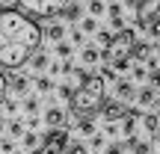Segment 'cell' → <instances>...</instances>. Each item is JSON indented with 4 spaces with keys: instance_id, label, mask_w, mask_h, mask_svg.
Returning a JSON list of instances; mask_svg holds the SVG:
<instances>
[{
    "instance_id": "29",
    "label": "cell",
    "mask_w": 160,
    "mask_h": 154,
    "mask_svg": "<svg viewBox=\"0 0 160 154\" xmlns=\"http://www.w3.org/2000/svg\"><path fill=\"white\" fill-rule=\"evenodd\" d=\"M86 9H89L92 15H101V12H104V3H98V0H95V3H89Z\"/></svg>"
},
{
    "instance_id": "9",
    "label": "cell",
    "mask_w": 160,
    "mask_h": 154,
    "mask_svg": "<svg viewBox=\"0 0 160 154\" xmlns=\"http://www.w3.org/2000/svg\"><path fill=\"white\" fill-rule=\"evenodd\" d=\"M80 9H83V6H80V3H65V6H59V12H57V15L62 18V21L74 24L77 18H80Z\"/></svg>"
},
{
    "instance_id": "11",
    "label": "cell",
    "mask_w": 160,
    "mask_h": 154,
    "mask_svg": "<svg viewBox=\"0 0 160 154\" xmlns=\"http://www.w3.org/2000/svg\"><path fill=\"white\" fill-rule=\"evenodd\" d=\"M148 57H151V45L148 42H139L137 51H133V59H137V62H148Z\"/></svg>"
},
{
    "instance_id": "3",
    "label": "cell",
    "mask_w": 160,
    "mask_h": 154,
    "mask_svg": "<svg viewBox=\"0 0 160 154\" xmlns=\"http://www.w3.org/2000/svg\"><path fill=\"white\" fill-rule=\"evenodd\" d=\"M137 45H139L137 33H133L131 27H125L122 33L113 36V42H110L107 47H104L101 59L110 65V68H116V65H122V62H131V57H133V51H137Z\"/></svg>"
},
{
    "instance_id": "38",
    "label": "cell",
    "mask_w": 160,
    "mask_h": 154,
    "mask_svg": "<svg viewBox=\"0 0 160 154\" xmlns=\"http://www.w3.org/2000/svg\"><path fill=\"white\" fill-rule=\"evenodd\" d=\"M0 127H3V119H0Z\"/></svg>"
},
{
    "instance_id": "7",
    "label": "cell",
    "mask_w": 160,
    "mask_h": 154,
    "mask_svg": "<svg viewBox=\"0 0 160 154\" xmlns=\"http://www.w3.org/2000/svg\"><path fill=\"white\" fill-rule=\"evenodd\" d=\"M45 125L51 127V131H65L62 125H68V113H65V110H59V107L45 110Z\"/></svg>"
},
{
    "instance_id": "36",
    "label": "cell",
    "mask_w": 160,
    "mask_h": 154,
    "mask_svg": "<svg viewBox=\"0 0 160 154\" xmlns=\"http://www.w3.org/2000/svg\"><path fill=\"white\" fill-rule=\"evenodd\" d=\"M157 68H160V51H157Z\"/></svg>"
},
{
    "instance_id": "5",
    "label": "cell",
    "mask_w": 160,
    "mask_h": 154,
    "mask_svg": "<svg viewBox=\"0 0 160 154\" xmlns=\"http://www.w3.org/2000/svg\"><path fill=\"white\" fill-rule=\"evenodd\" d=\"M65 148H68V131H51L33 154H65Z\"/></svg>"
},
{
    "instance_id": "33",
    "label": "cell",
    "mask_w": 160,
    "mask_h": 154,
    "mask_svg": "<svg viewBox=\"0 0 160 154\" xmlns=\"http://www.w3.org/2000/svg\"><path fill=\"white\" fill-rule=\"evenodd\" d=\"M104 80H113L116 77V68H110V65H107V68H104V74H101Z\"/></svg>"
},
{
    "instance_id": "30",
    "label": "cell",
    "mask_w": 160,
    "mask_h": 154,
    "mask_svg": "<svg viewBox=\"0 0 160 154\" xmlns=\"http://www.w3.org/2000/svg\"><path fill=\"white\" fill-rule=\"evenodd\" d=\"M104 154H125V145H107Z\"/></svg>"
},
{
    "instance_id": "16",
    "label": "cell",
    "mask_w": 160,
    "mask_h": 154,
    "mask_svg": "<svg viewBox=\"0 0 160 154\" xmlns=\"http://www.w3.org/2000/svg\"><path fill=\"white\" fill-rule=\"evenodd\" d=\"M145 131L157 139V131H160V116H145Z\"/></svg>"
},
{
    "instance_id": "15",
    "label": "cell",
    "mask_w": 160,
    "mask_h": 154,
    "mask_svg": "<svg viewBox=\"0 0 160 154\" xmlns=\"http://www.w3.org/2000/svg\"><path fill=\"white\" fill-rule=\"evenodd\" d=\"M48 39H53L59 45V42L65 39V27H62V24H51V27H48Z\"/></svg>"
},
{
    "instance_id": "19",
    "label": "cell",
    "mask_w": 160,
    "mask_h": 154,
    "mask_svg": "<svg viewBox=\"0 0 160 154\" xmlns=\"http://www.w3.org/2000/svg\"><path fill=\"white\" fill-rule=\"evenodd\" d=\"M65 154H89V148H86L83 142H68V148H65Z\"/></svg>"
},
{
    "instance_id": "22",
    "label": "cell",
    "mask_w": 160,
    "mask_h": 154,
    "mask_svg": "<svg viewBox=\"0 0 160 154\" xmlns=\"http://www.w3.org/2000/svg\"><path fill=\"white\" fill-rule=\"evenodd\" d=\"M57 53H59L62 59H68V57H71V45H65V42H59V45H57Z\"/></svg>"
},
{
    "instance_id": "28",
    "label": "cell",
    "mask_w": 160,
    "mask_h": 154,
    "mask_svg": "<svg viewBox=\"0 0 160 154\" xmlns=\"http://www.w3.org/2000/svg\"><path fill=\"white\" fill-rule=\"evenodd\" d=\"M24 107H27V113H39V101H36V98H27Z\"/></svg>"
},
{
    "instance_id": "1",
    "label": "cell",
    "mask_w": 160,
    "mask_h": 154,
    "mask_svg": "<svg viewBox=\"0 0 160 154\" xmlns=\"http://www.w3.org/2000/svg\"><path fill=\"white\" fill-rule=\"evenodd\" d=\"M45 30L21 9H0V68H21L39 53Z\"/></svg>"
},
{
    "instance_id": "31",
    "label": "cell",
    "mask_w": 160,
    "mask_h": 154,
    "mask_svg": "<svg viewBox=\"0 0 160 154\" xmlns=\"http://www.w3.org/2000/svg\"><path fill=\"white\" fill-rule=\"evenodd\" d=\"M83 33H95V18H86L83 21Z\"/></svg>"
},
{
    "instance_id": "13",
    "label": "cell",
    "mask_w": 160,
    "mask_h": 154,
    "mask_svg": "<svg viewBox=\"0 0 160 154\" xmlns=\"http://www.w3.org/2000/svg\"><path fill=\"white\" fill-rule=\"evenodd\" d=\"M80 59H83V65H98V59H101V53H98L95 47H83V53H80Z\"/></svg>"
},
{
    "instance_id": "14",
    "label": "cell",
    "mask_w": 160,
    "mask_h": 154,
    "mask_svg": "<svg viewBox=\"0 0 160 154\" xmlns=\"http://www.w3.org/2000/svg\"><path fill=\"white\" fill-rule=\"evenodd\" d=\"M137 101H139V104H157V95H154V89H151V86H142V89H139V95H137Z\"/></svg>"
},
{
    "instance_id": "2",
    "label": "cell",
    "mask_w": 160,
    "mask_h": 154,
    "mask_svg": "<svg viewBox=\"0 0 160 154\" xmlns=\"http://www.w3.org/2000/svg\"><path fill=\"white\" fill-rule=\"evenodd\" d=\"M104 101H107V80L101 74H92L89 80H83L74 89V95H71V113L80 116V119H89L95 110L104 107Z\"/></svg>"
},
{
    "instance_id": "35",
    "label": "cell",
    "mask_w": 160,
    "mask_h": 154,
    "mask_svg": "<svg viewBox=\"0 0 160 154\" xmlns=\"http://www.w3.org/2000/svg\"><path fill=\"white\" fill-rule=\"evenodd\" d=\"M154 107H157V116H160V98H157V104H154Z\"/></svg>"
},
{
    "instance_id": "23",
    "label": "cell",
    "mask_w": 160,
    "mask_h": 154,
    "mask_svg": "<svg viewBox=\"0 0 160 154\" xmlns=\"http://www.w3.org/2000/svg\"><path fill=\"white\" fill-rule=\"evenodd\" d=\"M148 33H151V39H160V18H154L148 24Z\"/></svg>"
},
{
    "instance_id": "12",
    "label": "cell",
    "mask_w": 160,
    "mask_h": 154,
    "mask_svg": "<svg viewBox=\"0 0 160 154\" xmlns=\"http://www.w3.org/2000/svg\"><path fill=\"white\" fill-rule=\"evenodd\" d=\"M128 148H131L133 154H151V142H139V139H128Z\"/></svg>"
},
{
    "instance_id": "27",
    "label": "cell",
    "mask_w": 160,
    "mask_h": 154,
    "mask_svg": "<svg viewBox=\"0 0 160 154\" xmlns=\"http://www.w3.org/2000/svg\"><path fill=\"white\" fill-rule=\"evenodd\" d=\"M80 131L92 137V133H95V127H92V122H89V119H80Z\"/></svg>"
},
{
    "instance_id": "25",
    "label": "cell",
    "mask_w": 160,
    "mask_h": 154,
    "mask_svg": "<svg viewBox=\"0 0 160 154\" xmlns=\"http://www.w3.org/2000/svg\"><path fill=\"white\" fill-rule=\"evenodd\" d=\"M21 133H24L21 122H9V137H21Z\"/></svg>"
},
{
    "instance_id": "8",
    "label": "cell",
    "mask_w": 160,
    "mask_h": 154,
    "mask_svg": "<svg viewBox=\"0 0 160 154\" xmlns=\"http://www.w3.org/2000/svg\"><path fill=\"white\" fill-rule=\"evenodd\" d=\"M137 95H139V89H133V83H128V80H122V83L116 86V101H122V104L137 101Z\"/></svg>"
},
{
    "instance_id": "34",
    "label": "cell",
    "mask_w": 160,
    "mask_h": 154,
    "mask_svg": "<svg viewBox=\"0 0 160 154\" xmlns=\"http://www.w3.org/2000/svg\"><path fill=\"white\" fill-rule=\"evenodd\" d=\"M92 145H95V148H98V145H104V137H101V133H92Z\"/></svg>"
},
{
    "instance_id": "21",
    "label": "cell",
    "mask_w": 160,
    "mask_h": 154,
    "mask_svg": "<svg viewBox=\"0 0 160 154\" xmlns=\"http://www.w3.org/2000/svg\"><path fill=\"white\" fill-rule=\"evenodd\" d=\"M24 145H27V148H39V137H36V133H24Z\"/></svg>"
},
{
    "instance_id": "4",
    "label": "cell",
    "mask_w": 160,
    "mask_h": 154,
    "mask_svg": "<svg viewBox=\"0 0 160 154\" xmlns=\"http://www.w3.org/2000/svg\"><path fill=\"white\" fill-rule=\"evenodd\" d=\"M15 9H21L24 15H30L33 21H36V18H45V21H51L53 12H59V3H51V0H21Z\"/></svg>"
},
{
    "instance_id": "26",
    "label": "cell",
    "mask_w": 160,
    "mask_h": 154,
    "mask_svg": "<svg viewBox=\"0 0 160 154\" xmlns=\"http://www.w3.org/2000/svg\"><path fill=\"white\" fill-rule=\"evenodd\" d=\"M148 86H151V89H154V86H160V68H154V71L148 74Z\"/></svg>"
},
{
    "instance_id": "24",
    "label": "cell",
    "mask_w": 160,
    "mask_h": 154,
    "mask_svg": "<svg viewBox=\"0 0 160 154\" xmlns=\"http://www.w3.org/2000/svg\"><path fill=\"white\" fill-rule=\"evenodd\" d=\"M6 89H9V80H6V74L0 71V104H3V98H6Z\"/></svg>"
},
{
    "instance_id": "6",
    "label": "cell",
    "mask_w": 160,
    "mask_h": 154,
    "mask_svg": "<svg viewBox=\"0 0 160 154\" xmlns=\"http://www.w3.org/2000/svg\"><path fill=\"white\" fill-rule=\"evenodd\" d=\"M101 116L113 125V122H125L128 116H131V110H128V104H122V101H104V107H101Z\"/></svg>"
},
{
    "instance_id": "32",
    "label": "cell",
    "mask_w": 160,
    "mask_h": 154,
    "mask_svg": "<svg viewBox=\"0 0 160 154\" xmlns=\"http://www.w3.org/2000/svg\"><path fill=\"white\" fill-rule=\"evenodd\" d=\"M71 42H74V45H83V30H74V33H71Z\"/></svg>"
},
{
    "instance_id": "17",
    "label": "cell",
    "mask_w": 160,
    "mask_h": 154,
    "mask_svg": "<svg viewBox=\"0 0 160 154\" xmlns=\"http://www.w3.org/2000/svg\"><path fill=\"white\" fill-rule=\"evenodd\" d=\"M137 119H139V113H137V110H131V116L125 119V133H128V139H131V133L137 131Z\"/></svg>"
},
{
    "instance_id": "10",
    "label": "cell",
    "mask_w": 160,
    "mask_h": 154,
    "mask_svg": "<svg viewBox=\"0 0 160 154\" xmlns=\"http://www.w3.org/2000/svg\"><path fill=\"white\" fill-rule=\"evenodd\" d=\"M9 89L15 92V95H27V89H30V80L24 77V74H15L9 80Z\"/></svg>"
},
{
    "instance_id": "37",
    "label": "cell",
    "mask_w": 160,
    "mask_h": 154,
    "mask_svg": "<svg viewBox=\"0 0 160 154\" xmlns=\"http://www.w3.org/2000/svg\"><path fill=\"white\" fill-rule=\"evenodd\" d=\"M154 142H157V148H160V137H157V139H154Z\"/></svg>"
},
{
    "instance_id": "20",
    "label": "cell",
    "mask_w": 160,
    "mask_h": 154,
    "mask_svg": "<svg viewBox=\"0 0 160 154\" xmlns=\"http://www.w3.org/2000/svg\"><path fill=\"white\" fill-rule=\"evenodd\" d=\"M36 89H39L42 95H45V92H51V89H53V83H51V77H39V80H36Z\"/></svg>"
},
{
    "instance_id": "18",
    "label": "cell",
    "mask_w": 160,
    "mask_h": 154,
    "mask_svg": "<svg viewBox=\"0 0 160 154\" xmlns=\"http://www.w3.org/2000/svg\"><path fill=\"white\" fill-rule=\"evenodd\" d=\"M30 65H33L36 71H42V68H48V65H51V62H48V53H36V57L30 59Z\"/></svg>"
}]
</instances>
